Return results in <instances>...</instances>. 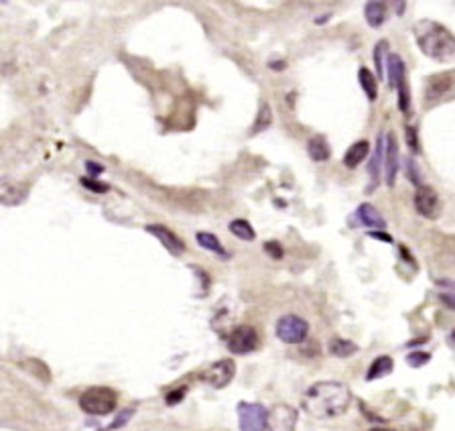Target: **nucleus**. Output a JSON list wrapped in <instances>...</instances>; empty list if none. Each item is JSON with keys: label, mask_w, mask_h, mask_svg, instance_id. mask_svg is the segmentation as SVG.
<instances>
[{"label": "nucleus", "mask_w": 455, "mask_h": 431, "mask_svg": "<svg viewBox=\"0 0 455 431\" xmlns=\"http://www.w3.org/2000/svg\"><path fill=\"white\" fill-rule=\"evenodd\" d=\"M352 403L350 389L338 380H321L315 382L303 395V409L315 419L338 417L347 411Z\"/></svg>", "instance_id": "1"}, {"label": "nucleus", "mask_w": 455, "mask_h": 431, "mask_svg": "<svg viewBox=\"0 0 455 431\" xmlns=\"http://www.w3.org/2000/svg\"><path fill=\"white\" fill-rule=\"evenodd\" d=\"M413 35L421 53L429 59H435L439 63L455 59V35L441 23L431 19L417 21L413 27Z\"/></svg>", "instance_id": "2"}, {"label": "nucleus", "mask_w": 455, "mask_h": 431, "mask_svg": "<svg viewBox=\"0 0 455 431\" xmlns=\"http://www.w3.org/2000/svg\"><path fill=\"white\" fill-rule=\"evenodd\" d=\"M116 393L108 387H94L87 389L82 399H80V407L82 411H85L87 415H108L116 409Z\"/></svg>", "instance_id": "3"}, {"label": "nucleus", "mask_w": 455, "mask_h": 431, "mask_svg": "<svg viewBox=\"0 0 455 431\" xmlns=\"http://www.w3.org/2000/svg\"><path fill=\"white\" fill-rule=\"evenodd\" d=\"M455 92V69L433 74L425 80V100L429 104H437Z\"/></svg>", "instance_id": "4"}, {"label": "nucleus", "mask_w": 455, "mask_h": 431, "mask_svg": "<svg viewBox=\"0 0 455 431\" xmlns=\"http://www.w3.org/2000/svg\"><path fill=\"white\" fill-rule=\"evenodd\" d=\"M238 421H240L242 431H266L268 430V411L260 403H240Z\"/></svg>", "instance_id": "5"}, {"label": "nucleus", "mask_w": 455, "mask_h": 431, "mask_svg": "<svg viewBox=\"0 0 455 431\" xmlns=\"http://www.w3.org/2000/svg\"><path fill=\"white\" fill-rule=\"evenodd\" d=\"M309 323L299 316H283L277 321V336L284 344H301L307 340Z\"/></svg>", "instance_id": "6"}, {"label": "nucleus", "mask_w": 455, "mask_h": 431, "mask_svg": "<svg viewBox=\"0 0 455 431\" xmlns=\"http://www.w3.org/2000/svg\"><path fill=\"white\" fill-rule=\"evenodd\" d=\"M228 348L234 354H248L258 348V334L252 326H238L228 336Z\"/></svg>", "instance_id": "7"}, {"label": "nucleus", "mask_w": 455, "mask_h": 431, "mask_svg": "<svg viewBox=\"0 0 455 431\" xmlns=\"http://www.w3.org/2000/svg\"><path fill=\"white\" fill-rule=\"evenodd\" d=\"M415 210L427 218V220H437L439 214H441V201L437 192L431 187V185H421L417 187V194H415Z\"/></svg>", "instance_id": "8"}, {"label": "nucleus", "mask_w": 455, "mask_h": 431, "mask_svg": "<svg viewBox=\"0 0 455 431\" xmlns=\"http://www.w3.org/2000/svg\"><path fill=\"white\" fill-rule=\"evenodd\" d=\"M234 374H236V364H234V360L226 358V360H220V362L212 364L207 371L201 373L199 378L203 382H207L209 387H214V389H224L232 382Z\"/></svg>", "instance_id": "9"}, {"label": "nucleus", "mask_w": 455, "mask_h": 431, "mask_svg": "<svg viewBox=\"0 0 455 431\" xmlns=\"http://www.w3.org/2000/svg\"><path fill=\"white\" fill-rule=\"evenodd\" d=\"M297 411L291 405L279 403L268 411V431H295Z\"/></svg>", "instance_id": "10"}, {"label": "nucleus", "mask_w": 455, "mask_h": 431, "mask_svg": "<svg viewBox=\"0 0 455 431\" xmlns=\"http://www.w3.org/2000/svg\"><path fill=\"white\" fill-rule=\"evenodd\" d=\"M398 163H400V155H398V143L395 133L386 135L384 141V175H386V185H395L398 173Z\"/></svg>", "instance_id": "11"}, {"label": "nucleus", "mask_w": 455, "mask_h": 431, "mask_svg": "<svg viewBox=\"0 0 455 431\" xmlns=\"http://www.w3.org/2000/svg\"><path fill=\"white\" fill-rule=\"evenodd\" d=\"M144 230L148 232V234H153V236H157V238L163 242V246L169 251L171 255L179 257V255L185 253V244H183V240H181L177 234H173L169 228H165V226H161V224H151V226H146Z\"/></svg>", "instance_id": "12"}, {"label": "nucleus", "mask_w": 455, "mask_h": 431, "mask_svg": "<svg viewBox=\"0 0 455 431\" xmlns=\"http://www.w3.org/2000/svg\"><path fill=\"white\" fill-rule=\"evenodd\" d=\"M28 185L17 183V181H4L0 183V203L2 205H19L27 200Z\"/></svg>", "instance_id": "13"}, {"label": "nucleus", "mask_w": 455, "mask_h": 431, "mask_svg": "<svg viewBox=\"0 0 455 431\" xmlns=\"http://www.w3.org/2000/svg\"><path fill=\"white\" fill-rule=\"evenodd\" d=\"M358 220L370 228V230H384L386 228V220L382 218V214L372 205V203H360V208H358Z\"/></svg>", "instance_id": "14"}, {"label": "nucleus", "mask_w": 455, "mask_h": 431, "mask_svg": "<svg viewBox=\"0 0 455 431\" xmlns=\"http://www.w3.org/2000/svg\"><path fill=\"white\" fill-rule=\"evenodd\" d=\"M368 151H370L368 141H356V143L352 144V146L345 151V155H343V165L350 167V169H356V167L368 157Z\"/></svg>", "instance_id": "15"}, {"label": "nucleus", "mask_w": 455, "mask_h": 431, "mask_svg": "<svg viewBox=\"0 0 455 431\" xmlns=\"http://www.w3.org/2000/svg\"><path fill=\"white\" fill-rule=\"evenodd\" d=\"M386 15H388V4L386 2H368L366 8H364L366 23L372 29L380 27L386 21Z\"/></svg>", "instance_id": "16"}, {"label": "nucleus", "mask_w": 455, "mask_h": 431, "mask_svg": "<svg viewBox=\"0 0 455 431\" xmlns=\"http://www.w3.org/2000/svg\"><path fill=\"white\" fill-rule=\"evenodd\" d=\"M307 153H309V157H311L315 163H323V161H327L332 157V149H329V144L325 141V137H321V135L313 137L311 141L307 143Z\"/></svg>", "instance_id": "17"}, {"label": "nucleus", "mask_w": 455, "mask_h": 431, "mask_svg": "<svg viewBox=\"0 0 455 431\" xmlns=\"http://www.w3.org/2000/svg\"><path fill=\"white\" fill-rule=\"evenodd\" d=\"M382 165H384V139L380 137V139H378V143H376V151H374V155H372V161H370V165H368L370 179H372V187H374V185H378V181H380V171H382Z\"/></svg>", "instance_id": "18"}, {"label": "nucleus", "mask_w": 455, "mask_h": 431, "mask_svg": "<svg viewBox=\"0 0 455 431\" xmlns=\"http://www.w3.org/2000/svg\"><path fill=\"white\" fill-rule=\"evenodd\" d=\"M402 80H406L404 61L397 53H390L388 56V84H390V87H397Z\"/></svg>", "instance_id": "19"}, {"label": "nucleus", "mask_w": 455, "mask_h": 431, "mask_svg": "<svg viewBox=\"0 0 455 431\" xmlns=\"http://www.w3.org/2000/svg\"><path fill=\"white\" fill-rule=\"evenodd\" d=\"M358 82H360V86L364 90V94L368 96L370 102H374L378 98V80H376V76L370 71L368 67H360Z\"/></svg>", "instance_id": "20"}, {"label": "nucleus", "mask_w": 455, "mask_h": 431, "mask_svg": "<svg viewBox=\"0 0 455 431\" xmlns=\"http://www.w3.org/2000/svg\"><path fill=\"white\" fill-rule=\"evenodd\" d=\"M393 369H395V362H393V358H390V356H378V358H376V360L370 364L366 378H368V380H374V378H382V376H386V374L393 373Z\"/></svg>", "instance_id": "21"}, {"label": "nucleus", "mask_w": 455, "mask_h": 431, "mask_svg": "<svg viewBox=\"0 0 455 431\" xmlns=\"http://www.w3.org/2000/svg\"><path fill=\"white\" fill-rule=\"evenodd\" d=\"M196 238H198L199 246H203L205 251H212V253H216L218 257L228 259L226 248L222 246V242L218 240V236H214V234H209V232H198Z\"/></svg>", "instance_id": "22"}, {"label": "nucleus", "mask_w": 455, "mask_h": 431, "mask_svg": "<svg viewBox=\"0 0 455 431\" xmlns=\"http://www.w3.org/2000/svg\"><path fill=\"white\" fill-rule=\"evenodd\" d=\"M329 352L338 358H347V356L358 352V346L350 342V340H343V338H334L329 342Z\"/></svg>", "instance_id": "23"}, {"label": "nucleus", "mask_w": 455, "mask_h": 431, "mask_svg": "<svg viewBox=\"0 0 455 431\" xmlns=\"http://www.w3.org/2000/svg\"><path fill=\"white\" fill-rule=\"evenodd\" d=\"M273 122V112H271V106L266 102L260 104V110H258V116H256L255 124H252V135H258L262 130H266Z\"/></svg>", "instance_id": "24"}, {"label": "nucleus", "mask_w": 455, "mask_h": 431, "mask_svg": "<svg viewBox=\"0 0 455 431\" xmlns=\"http://www.w3.org/2000/svg\"><path fill=\"white\" fill-rule=\"evenodd\" d=\"M230 232H232L234 236H238L240 240H246V242H250V240H255L256 238L255 228H252L246 220H234V222L230 224Z\"/></svg>", "instance_id": "25"}, {"label": "nucleus", "mask_w": 455, "mask_h": 431, "mask_svg": "<svg viewBox=\"0 0 455 431\" xmlns=\"http://www.w3.org/2000/svg\"><path fill=\"white\" fill-rule=\"evenodd\" d=\"M388 49L386 41H378L374 47V63H376V80H382L384 76V53Z\"/></svg>", "instance_id": "26"}, {"label": "nucleus", "mask_w": 455, "mask_h": 431, "mask_svg": "<svg viewBox=\"0 0 455 431\" xmlns=\"http://www.w3.org/2000/svg\"><path fill=\"white\" fill-rule=\"evenodd\" d=\"M443 291L439 293V299L449 307V310H455V283H449V281H441L439 283Z\"/></svg>", "instance_id": "27"}, {"label": "nucleus", "mask_w": 455, "mask_h": 431, "mask_svg": "<svg viewBox=\"0 0 455 431\" xmlns=\"http://www.w3.org/2000/svg\"><path fill=\"white\" fill-rule=\"evenodd\" d=\"M429 360H431V354H429V352H421V350L411 352V354L406 356V364L413 366V369H421V366H425Z\"/></svg>", "instance_id": "28"}, {"label": "nucleus", "mask_w": 455, "mask_h": 431, "mask_svg": "<svg viewBox=\"0 0 455 431\" xmlns=\"http://www.w3.org/2000/svg\"><path fill=\"white\" fill-rule=\"evenodd\" d=\"M80 183L87 187V189H92L94 194H106L108 189H110V185L108 183H100V181H96V179H92V177H82L80 179Z\"/></svg>", "instance_id": "29"}, {"label": "nucleus", "mask_w": 455, "mask_h": 431, "mask_svg": "<svg viewBox=\"0 0 455 431\" xmlns=\"http://www.w3.org/2000/svg\"><path fill=\"white\" fill-rule=\"evenodd\" d=\"M406 177H411V181H413L417 187L425 185V183L421 181V171L417 169V163H415V159H409V161H406Z\"/></svg>", "instance_id": "30"}, {"label": "nucleus", "mask_w": 455, "mask_h": 431, "mask_svg": "<svg viewBox=\"0 0 455 431\" xmlns=\"http://www.w3.org/2000/svg\"><path fill=\"white\" fill-rule=\"evenodd\" d=\"M404 135H406V144L413 149V153H419V141H417V130H415V126H406Z\"/></svg>", "instance_id": "31"}, {"label": "nucleus", "mask_w": 455, "mask_h": 431, "mask_svg": "<svg viewBox=\"0 0 455 431\" xmlns=\"http://www.w3.org/2000/svg\"><path fill=\"white\" fill-rule=\"evenodd\" d=\"M185 393H187V387H179V389L171 391L169 395L165 397V399H167V405H177L179 401H183Z\"/></svg>", "instance_id": "32"}, {"label": "nucleus", "mask_w": 455, "mask_h": 431, "mask_svg": "<svg viewBox=\"0 0 455 431\" xmlns=\"http://www.w3.org/2000/svg\"><path fill=\"white\" fill-rule=\"evenodd\" d=\"M264 251H266L273 259H283V248H281L279 242H275V240L266 242V244H264Z\"/></svg>", "instance_id": "33"}, {"label": "nucleus", "mask_w": 455, "mask_h": 431, "mask_svg": "<svg viewBox=\"0 0 455 431\" xmlns=\"http://www.w3.org/2000/svg\"><path fill=\"white\" fill-rule=\"evenodd\" d=\"M130 417H132V411H130V409L122 411V413H120V417H118V419L114 421V423L110 425V428H108V430H116V428H122V425H124V423H126V421H128Z\"/></svg>", "instance_id": "34"}, {"label": "nucleus", "mask_w": 455, "mask_h": 431, "mask_svg": "<svg viewBox=\"0 0 455 431\" xmlns=\"http://www.w3.org/2000/svg\"><path fill=\"white\" fill-rule=\"evenodd\" d=\"M370 236H372V238H378V240H384L386 244H393V242H395V240H393V236H388V234H384V232H380V230L370 232Z\"/></svg>", "instance_id": "35"}, {"label": "nucleus", "mask_w": 455, "mask_h": 431, "mask_svg": "<svg viewBox=\"0 0 455 431\" xmlns=\"http://www.w3.org/2000/svg\"><path fill=\"white\" fill-rule=\"evenodd\" d=\"M85 167H87V171L89 173H98V175L104 171V167H102V165H96V163H92V161H87V163H85Z\"/></svg>", "instance_id": "36"}, {"label": "nucleus", "mask_w": 455, "mask_h": 431, "mask_svg": "<svg viewBox=\"0 0 455 431\" xmlns=\"http://www.w3.org/2000/svg\"><path fill=\"white\" fill-rule=\"evenodd\" d=\"M370 431H395V430H388V428H374V430Z\"/></svg>", "instance_id": "37"}, {"label": "nucleus", "mask_w": 455, "mask_h": 431, "mask_svg": "<svg viewBox=\"0 0 455 431\" xmlns=\"http://www.w3.org/2000/svg\"><path fill=\"white\" fill-rule=\"evenodd\" d=\"M452 342H454V346H455V330L452 332Z\"/></svg>", "instance_id": "38"}]
</instances>
